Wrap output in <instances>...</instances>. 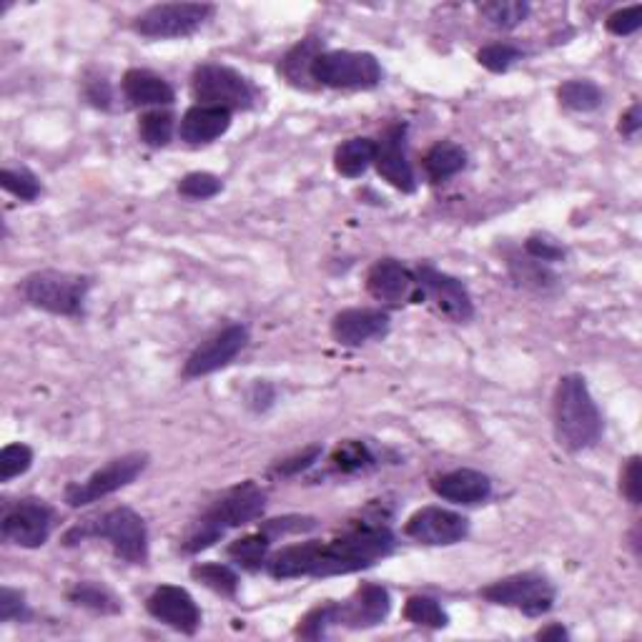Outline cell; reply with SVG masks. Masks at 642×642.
I'll return each instance as SVG.
<instances>
[{"instance_id":"cell-1","label":"cell","mask_w":642,"mask_h":642,"mask_svg":"<svg viewBox=\"0 0 642 642\" xmlns=\"http://www.w3.org/2000/svg\"><path fill=\"white\" fill-rule=\"evenodd\" d=\"M394 535L387 527H359L332 542H301L276 552L266 572L276 580L352 575L392 555Z\"/></svg>"},{"instance_id":"cell-2","label":"cell","mask_w":642,"mask_h":642,"mask_svg":"<svg viewBox=\"0 0 642 642\" xmlns=\"http://www.w3.org/2000/svg\"><path fill=\"white\" fill-rule=\"evenodd\" d=\"M555 437L567 452H585L602 437V414L580 374L560 379L552 404Z\"/></svg>"},{"instance_id":"cell-3","label":"cell","mask_w":642,"mask_h":642,"mask_svg":"<svg viewBox=\"0 0 642 642\" xmlns=\"http://www.w3.org/2000/svg\"><path fill=\"white\" fill-rule=\"evenodd\" d=\"M266 507V492L261 490L256 482H244V485L234 487L226 492L224 497L214 502L204 515L196 520L189 535L184 537V552L186 555H196L201 550H209L211 545L221 540L226 532L244 527L254 522L256 517L264 512Z\"/></svg>"},{"instance_id":"cell-4","label":"cell","mask_w":642,"mask_h":642,"mask_svg":"<svg viewBox=\"0 0 642 642\" xmlns=\"http://www.w3.org/2000/svg\"><path fill=\"white\" fill-rule=\"evenodd\" d=\"M83 540H103L113 547L116 557L141 565L148 557L146 522L131 507H113L103 515L83 520L63 535V545L73 547Z\"/></svg>"},{"instance_id":"cell-5","label":"cell","mask_w":642,"mask_h":642,"mask_svg":"<svg viewBox=\"0 0 642 642\" xmlns=\"http://www.w3.org/2000/svg\"><path fill=\"white\" fill-rule=\"evenodd\" d=\"M91 279L66 271H36L23 281V296L36 309L56 316L83 314Z\"/></svg>"},{"instance_id":"cell-6","label":"cell","mask_w":642,"mask_h":642,"mask_svg":"<svg viewBox=\"0 0 642 642\" xmlns=\"http://www.w3.org/2000/svg\"><path fill=\"white\" fill-rule=\"evenodd\" d=\"M311 81L344 91H369L382 83V66L372 53L321 51L311 63Z\"/></svg>"},{"instance_id":"cell-7","label":"cell","mask_w":642,"mask_h":642,"mask_svg":"<svg viewBox=\"0 0 642 642\" xmlns=\"http://www.w3.org/2000/svg\"><path fill=\"white\" fill-rule=\"evenodd\" d=\"M191 91L199 106L226 108V111H246L256 101L251 83L239 71L219 63H204L196 68L191 76Z\"/></svg>"},{"instance_id":"cell-8","label":"cell","mask_w":642,"mask_h":642,"mask_svg":"<svg viewBox=\"0 0 642 642\" xmlns=\"http://www.w3.org/2000/svg\"><path fill=\"white\" fill-rule=\"evenodd\" d=\"M148 467V454L131 452L123 457L111 459L106 467L96 469L88 479L83 482H71L66 487V505L68 507H86L93 502L103 500V497L113 495V492L123 490L131 482H136L138 474H143V469Z\"/></svg>"},{"instance_id":"cell-9","label":"cell","mask_w":642,"mask_h":642,"mask_svg":"<svg viewBox=\"0 0 642 642\" xmlns=\"http://www.w3.org/2000/svg\"><path fill=\"white\" fill-rule=\"evenodd\" d=\"M482 597L492 605L515 607L530 617H540L555 605V585L537 572L505 577L482 590Z\"/></svg>"},{"instance_id":"cell-10","label":"cell","mask_w":642,"mask_h":642,"mask_svg":"<svg viewBox=\"0 0 642 642\" xmlns=\"http://www.w3.org/2000/svg\"><path fill=\"white\" fill-rule=\"evenodd\" d=\"M214 16L209 3H164L143 11L133 21L136 33L146 38H186Z\"/></svg>"},{"instance_id":"cell-11","label":"cell","mask_w":642,"mask_h":642,"mask_svg":"<svg viewBox=\"0 0 642 642\" xmlns=\"http://www.w3.org/2000/svg\"><path fill=\"white\" fill-rule=\"evenodd\" d=\"M249 342V329L244 324H231V327L221 329L214 337L206 339L201 347L194 349L189 359L184 364V377L186 379H199L206 374H214L219 369L229 367L236 357L241 354V349Z\"/></svg>"},{"instance_id":"cell-12","label":"cell","mask_w":642,"mask_h":642,"mask_svg":"<svg viewBox=\"0 0 642 642\" xmlns=\"http://www.w3.org/2000/svg\"><path fill=\"white\" fill-rule=\"evenodd\" d=\"M0 530L8 542L26 550L43 547L53 530V510L41 500H23L3 515Z\"/></svg>"},{"instance_id":"cell-13","label":"cell","mask_w":642,"mask_h":642,"mask_svg":"<svg viewBox=\"0 0 642 642\" xmlns=\"http://www.w3.org/2000/svg\"><path fill=\"white\" fill-rule=\"evenodd\" d=\"M404 535L432 547L457 545L469 535V520L442 507H422L407 520Z\"/></svg>"},{"instance_id":"cell-14","label":"cell","mask_w":642,"mask_h":642,"mask_svg":"<svg viewBox=\"0 0 642 642\" xmlns=\"http://www.w3.org/2000/svg\"><path fill=\"white\" fill-rule=\"evenodd\" d=\"M374 166H377L379 176L397 191H402V194H414L417 191V179H414V169L407 156V126L404 123H394L382 133L377 143Z\"/></svg>"},{"instance_id":"cell-15","label":"cell","mask_w":642,"mask_h":642,"mask_svg":"<svg viewBox=\"0 0 642 642\" xmlns=\"http://www.w3.org/2000/svg\"><path fill=\"white\" fill-rule=\"evenodd\" d=\"M414 276H417V284L419 289H422V294H427L444 316H449V319L454 321L472 319V296H469L467 286H464L462 281L444 274V271L434 269V266L429 264L419 266Z\"/></svg>"},{"instance_id":"cell-16","label":"cell","mask_w":642,"mask_h":642,"mask_svg":"<svg viewBox=\"0 0 642 642\" xmlns=\"http://www.w3.org/2000/svg\"><path fill=\"white\" fill-rule=\"evenodd\" d=\"M146 610L158 622L169 625L171 630L184 632V635H196L201 627V610L191 592L176 585H161L151 592L146 600Z\"/></svg>"},{"instance_id":"cell-17","label":"cell","mask_w":642,"mask_h":642,"mask_svg":"<svg viewBox=\"0 0 642 642\" xmlns=\"http://www.w3.org/2000/svg\"><path fill=\"white\" fill-rule=\"evenodd\" d=\"M389 612H392V595L387 587L367 582L347 602L342 605L337 602V625L349 630H367L387 620Z\"/></svg>"},{"instance_id":"cell-18","label":"cell","mask_w":642,"mask_h":642,"mask_svg":"<svg viewBox=\"0 0 642 642\" xmlns=\"http://www.w3.org/2000/svg\"><path fill=\"white\" fill-rule=\"evenodd\" d=\"M367 291L384 304L402 306L419 296L417 276L397 259H379L367 274Z\"/></svg>"},{"instance_id":"cell-19","label":"cell","mask_w":642,"mask_h":642,"mask_svg":"<svg viewBox=\"0 0 642 642\" xmlns=\"http://www.w3.org/2000/svg\"><path fill=\"white\" fill-rule=\"evenodd\" d=\"M389 314L382 309H344L334 316L332 337L342 347H362L372 339L387 337Z\"/></svg>"},{"instance_id":"cell-20","label":"cell","mask_w":642,"mask_h":642,"mask_svg":"<svg viewBox=\"0 0 642 642\" xmlns=\"http://www.w3.org/2000/svg\"><path fill=\"white\" fill-rule=\"evenodd\" d=\"M434 495L454 505H479L492 495V482L477 469H452L432 482Z\"/></svg>"},{"instance_id":"cell-21","label":"cell","mask_w":642,"mask_h":642,"mask_svg":"<svg viewBox=\"0 0 642 642\" xmlns=\"http://www.w3.org/2000/svg\"><path fill=\"white\" fill-rule=\"evenodd\" d=\"M231 128V111L214 106H194L181 118V138L191 146L211 143Z\"/></svg>"},{"instance_id":"cell-22","label":"cell","mask_w":642,"mask_h":642,"mask_svg":"<svg viewBox=\"0 0 642 642\" xmlns=\"http://www.w3.org/2000/svg\"><path fill=\"white\" fill-rule=\"evenodd\" d=\"M123 96L131 106L146 108V106H169L174 103L176 93L169 81L143 68H131L121 81Z\"/></svg>"},{"instance_id":"cell-23","label":"cell","mask_w":642,"mask_h":642,"mask_svg":"<svg viewBox=\"0 0 642 642\" xmlns=\"http://www.w3.org/2000/svg\"><path fill=\"white\" fill-rule=\"evenodd\" d=\"M464 166H467V151L452 141L434 143L427 151V156H424V171H427L429 181H434V184L452 179Z\"/></svg>"},{"instance_id":"cell-24","label":"cell","mask_w":642,"mask_h":642,"mask_svg":"<svg viewBox=\"0 0 642 642\" xmlns=\"http://www.w3.org/2000/svg\"><path fill=\"white\" fill-rule=\"evenodd\" d=\"M374 156H377V143L372 138H349L334 153V169L347 179H357L374 164Z\"/></svg>"},{"instance_id":"cell-25","label":"cell","mask_w":642,"mask_h":642,"mask_svg":"<svg viewBox=\"0 0 642 642\" xmlns=\"http://www.w3.org/2000/svg\"><path fill=\"white\" fill-rule=\"evenodd\" d=\"M68 600L78 607H86V610L101 612V615H118L123 610L116 592L108 590L106 585H98V582H78L68 592Z\"/></svg>"},{"instance_id":"cell-26","label":"cell","mask_w":642,"mask_h":642,"mask_svg":"<svg viewBox=\"0 0 642 642\" xmlns=\"http://www.w3.org/2000/svg\"><path fill=\"white\" fill-rule=\"evenodd\" d=\"M557 98H560L562 106L577 113H590L602 106L600 86L592 81H580V78L562 83V86L557 88Z\"/></svg>"},{"instance_id":"cell-27","label":"cell","mask_w":642,"mask_h":642,"mask_svg":"<svg viewBox=\"0 0 642 642\" xmlns=\"http://www.w3.org/2000/svg\"><path fill=\"white\" fill-rule=\"evenodd\" d=\"M404 617H407L412 625L432 627V630H442V627H447L449 622V615L444 612V607L439 605L434 597H427V595L409 597L407 605H404Z\"/></svg>"},{"instance_id":"cell-28","label":"cell","mask_w":642,"mask_h":642,"mask_svg":"<svg viewBox=\"0 0 642 642\" xmlns=\"http://www.w3.org/2000/svg\"><path fill=\"white\" fill-rule=\"evenodd\" d=\"M479 13L490 26L502 28V31H512L520 23H525V18L530 16V6L520 3V0H497V3H485L479 6Z\"/></svg>"},{"instance_id":"cell-29","label":"cell","mask_w":642,"mask_h":642,"mask_svg":"<svg viewBox=\"0 0 642 642\" xmlns=\"http://www.w3.org/2000/svg\"><path fill=\"white\" fill-rule=\"evenodd\" d=\"M191 577L199 580L204 587H209V590L226 597H234L236 590H239V575H236L229 565L204 562V565H196L194 570H191Z\"/></svg>"},{"instance_id":"cell-30","label":"cell","mask_w":642,"mask_h":642,"mask_svg":"<svg viewBox=\"0 0 642 642\" xmlns=\"http://www.w3.org/2000/svg\"><path fill=\"white\" fill-rule=\"evenodd\" d=\"M319 53H321L319 43H316L314 38H309V41L299 43V46H296L294 51L284 58V63H281V71H284V76L289 78L291 83L301 86L306 78H311V63H314V58L319 56Z\"/></svg>"},{"instance_id":"cell-31","label":"cell","mask_w":642,"mask_h":642,"mask_svg":"<svg viewBox=\"0 0 642 642\" xmlns=\"http://www.w3.org/2000/svg\"><path fill=\"white\" fill-rule=\"evenodd\" d=\"M138 133H141V141L146 146H166L171 141V136H174V116L169 111L143 113L141 123H138Z\"/></svg>"},{"instance_id":"cell-32","label":"cell","mask_w":642,"mask_h":642,"mask_svg":"<svg viewBox=\"0 0 642 642\" xmlns=\"http://www.w3.org/2000/svg\"><path fill=\"white\" fill-rule=\"evenodd\" d=\"M269 545H271V537L261 530L259 535H249L244 537V540H236L234 545L229 547V557L234 562H239L241 567H246V570H256V567L264 565V557H266V550H269Z\"/></svg>"},{"instance_id":"cell-33","label":"cell","mask_w":642,"mask_h":642,"mask_svg":"<svg viewBox=\"0 0 642 642\" xmlns=\"http://www.w3.org/2000/svg\"><path fill=\"white\" fill-rule=\"evenodd\" d=\"M510 274L517 284L527 286V289H547V286L555 284V274L547 269V264L532 259V256L530 259H512Z\"/></svg>"},{"instance_id":"cell-34","label":"cell","mask_w":642,"mask_h":642,"mask_svg":"<svg viewBox=\"0 0 642 642\" xmlns=\"http://www.w3.org/2000/svg\"><path fill=\"white\" fill-rule=\"evenodd\" d=\"M334 625H337V602H327V605H319L306 612L296 635L306 637V640H319Z\"/></svg>"},{"instance_id":"cell-35","label":"cell","mask_w":642,"mask_h":642,"mask_svg":"<svg viewBox=\"0 0 642 642\" xmlns=\"http://www.w3.org/2000/svg\"><path fill=\"white\" fill-rule=\"evenodd\" d=\"M372 462H374V457H372V452H369L367 444L354 442V439L339 444L332 454L334 469H339V472H344V474L359 472V469L369 467Z\"/></svg>"},{"instance_id":"cell-36","label":"cell","mask_w":642,"mask_h":642,"mask_svg":"<svg viewBox=\"0 0 642 642\" xmlns=\"http://www.w3.org/2000/svg\"><path fill=\"white\" fill-rule=\"evenodd\" d=\"M33 467V449L28 444H8L0 452V482H11Z\"/></svg>"},{"instance_id":"cell-37","label":"cell","mask_w":642,"mask_h":642,"mask_svg":"<svg viewBox=\"0 0 642 642\" xmlns=\"http://www.w3.org/2000/svg\"><path fill=\"white\" fill-rule=\"evenodd\" d=\"M0 184L8 194L18 196L21 201H36L41 196V181L28 169H3L0 171Z\"/></svg>"},{"instance_id":"cell-38","label":"cell","mask_w":642,"mask_h":642,"mask_svg":"<svg viewBox=\"0 0 642 642\" xmlns=\"http://www.w3.org/2000/svg\"><path fill=\"white\" fill-rule=\"evenodd\" d=\"M224 184H221L219 176L206 174V171H194V174H186L179 184V194L186 196V199H214V196L221 194Z\"/></svg>"},{"instance_id":"cell-39","label":"cell","mask_w":642,"mask_h":642,"mask_svg":"<svg viewBox=\"0 0 642 642\" xmlns=\"http://www.w3.org/2000/svg\"><path fill=\"white\" fill-rule=\"evenodd\" d=\"M522 58V51L512 43H492L477 53V61L492 73H505Z\"/></svg>"},{"instance_id":"cell-40","label":"cell","mask_w":642,"mask_h":642,"mask_svg":"<svg viewBox=\"0 0 642 642\" xmlns=\"http://www.w3.org/2000/svg\"><path fill=\"white\" fill-rule=\"evenodd\" d=\"M607 31L612 33V36H632L635 31H640L642 26V6H630V8H622V11L612 13L610 18H607Z\"/></svg>"},{"instance_id":"cell-41","label":"cell","mask_w":642,"mask_h":642,"mask_svg":"<svg viewBox=\"0 0 642 642\" xmlns=\"http://www.w3.org/2000/svg\"><path fill=\"white\" fill-rule=\"evenodd\" d=\"M642 474H640V457H630L627 467L622 469V479H620V490L622 495L627 497V502L632 505H640L642 500Z\"/></svg>"},{"instance_id":"cell-42","label":"cell","mask_w":642,"mask_h":642,"mask_svg":"<svg viewBox=\"0 0 642 642\" xmlns=\"http://www.w3.org/2000/svg\"><path fill=\"white\" fill-rule=\"evenodd\" d=\"M28 615L26 600H23V592L13 590V587H3L0 590V622H13L23 620Z\"/></svg>"},{"instance_id":"cell-43","label":"cell","mask_w":642,"mask_h":642,"mask_svg":"<svg viewBox=\"0 0 642 642\" xmlns=\"http://www.w3.org/2000/svg\"><path fill=\"white\" fill-rule=\"evenodd\" d=\"M316 527V520H311V517H281V520H269L264 525V532L271 537V540H276L279 535H289V532H306V530H314Z\"/></svg>"},{"instance_id":"cell-44","label":"cell","mask_w":642,"mask_h":642,"mask_svg":"<svg viewBox=\"0 0 642 642\" xmlns=\"http://www.w3.org/2000/svg\"><path fill=\"white\" fill-rule=\"evenodd\" d=\"M525 251L527 256L542 261V264H552V261H560L562 256H565V251H562L555 241L542 239V236H532V239H527Z\"/></svg>"},{"instance_id":"cell-45","label":"cell","mask_w":642,"mask_h":642,"mask_svg":"<svg viewBox=\"0 0 642 642\" xmlns=\"http://www.w3.org/2000/svg\"><path fill=\"white\" fill-rule=\"evenodd\" d=\"M319 457H321V447H319V444H314V447L304 449V452L296 454V457H291V459H286V462H281L279 467H276V474H284V477H291V474H299V472H304V469H309L311 464H314Z\"/></svg>"},{"instance_id":"cell-46","label":"cell","mask_w":642,"mask_h":642,"mask_svg":"<svg viewBox=\"0 0 642 642\" xmlns=\"http://www.w3.org/2000/svg\"><path fill=\"white\" fill-rule=\"evenodd\" d=\"M86 96L88 101L98 108H108L113 101V93H111V86H108V81H93L91 86H88Z\"/></svg>"},{"instance_id":"cell-47","label":"cell","mask_w":642,"mask_h":642,"mask_svg":"<svg viewBox=\"0 0 642 642\" xmlns=\"http://www.w3.org/2000/svg\"><path fill=\"white\" fill-rule=\"evenodd\" d=\"M642 126V111H640V103H635V106H630V111L622 113L620 118V133L622 136H637V131H640Z\"/></svg>"},{"instance_id":"cell-48","label":"cell","mask_w":642,"mask_h":642,"mask_svg":"<svg viewBox=\"0 0 642 642\" xmlns=\"http://www.w3.org/2000/svg\"><path fill=\"white\" fill-rule=\"evenodd\" d=\"M261 399H264V404L266 407H269L271 404V399H274V389L269 387V384H261V382H256L254 384V389H251V397H249V402L254 404L256 409H261Z\"/></svg>"},{"instance_id":"cell-49","label":"cell","mask_w":642,"mask_h":642,"mask_svg":"<svg viewBox=\"0 0 642 642\" xmlns=\"http://www.w3.org/2000/svg\"><path fill=\"white\" fill-rule=\"evenodd\" d=\"M537 637H540V640H550V637H557V640H565L567 630L562 625H552V627H545V630L537 632Z\"/></svg>"}]
</instances>
